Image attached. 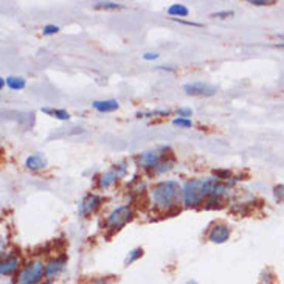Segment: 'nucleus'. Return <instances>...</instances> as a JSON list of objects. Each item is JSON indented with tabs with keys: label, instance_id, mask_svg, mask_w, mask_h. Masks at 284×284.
Segmentation results:
<instances>
[{
	"label": "nucleus",
	"instance_id": "1",
	"mask_svg": "<svg viewBox=\"0 0 284 284\" xmlns=\"http://www.w3.org/2000/svg\"><path fill=\"white\" fill-rule=\"evenodd\" d=\"M180 193V186L174 180H165L154 186L152 189V199L160 207H171Z\"/></svg>",
	"mask_w": 284,
	"mask_h": 284
},
{
	"label": "nucleus",
	"instance_id": "2",
	"mask_svg": "<svg viewBox=\"0 0 284 284\" xmlns=\"http://www.w3.org/2000/svg\"><path fill=\"white\" fill-rule=\"evenodd\" d=\"M183 202L186 207H194L202 202V199L207 196L204 189V180H188L183 185Z\"/></svg>",
	"mask_w": 284,
	"mask_h": 284
},
{
	"label": "nucleus",
	"instance_id": "3",
	"mask_svg": "<svg viewBox=\"0 0 284 284\" xmlns=\"http://www.w3.org/2000/svg\"><path fill=\"white\" fill-rule=\"evenodd\" d=\"M45 276V266L40 261H31L17 276V284H37Z\"/></svg>",
	"mask_w": 284,
	"mask_h": 284
},
{
	"label": "nucleus",
	"instance_id": "4",
	"mask_svg": "<svg viewBox=\"0 0 284 284\" xmlns=\"http://www.w3.org/2000/svg\"><path fill=\"white\" fill-rule=\"evenodd\" d=\"M131 218H132V210L128 205H121L110 213L106 224H107V227H110L113 230H120L121 227H125L131 221Z\"/></svg>",
	"mask_w": 284,
	"mask_h": 284
},
{
	"label": "nucleus",
	"instance_id": "5",
	"mask_svg": "<svg viewBox=\"0 0 284 284\" xmlns=\"http://www.w3.org/2000/svg\"><path fill=\"white\" fill-rule=\"evenodd\" d=\"M183 90L188 95H193V97H211V95L216 93V89L205 84V83H191V84H185Z\"/></svg>",
	"mask_w": 284,
	"mask_h": 284
},
{
	"label": "nucleus",
	"instance_id": "6",
	"mask_svg": "<svg viewBox=\"0 0 284 284\" xmlns=\"http://www.w3.org/2000/svg\"><path fill=\"white\" fill-rule=\"evenodd\" d=\"M65 264H67L65 256H59V258L50 259L49 264L45 266V276L49 278V279H53L55 276H58L64 270Z\"/></svg>",
	"mask_w": 284,
	"mask_h": 284
},
{
	"label": "nucleus",
	"instance_id": "7",
	"mask_svg": "<svg viewBox=\"0 0 284 284\" xmlns=\"http://www.w3.org/2000/svg\"><path fill=\"white\" fill-rule=\"evenodd\" d=\"M228 238H230V228L224 224L215 225L208 234V239L215 244H224L225 241H228Z\"/></svg>",
	"mask_w": 284,
	"mask_h": 284
},
{
	"label": "nucleus",
	"instance_id": "8",
	"mask_svg": "<svg viewBox=\"0 0 284 284\" xmlns=\"http://www.w3.org/2000/svg\"><path fill=\"white\" fill-rule=\"evenodd\" d=\"M126 173V167L125 165H115V168H112L110 171H107L101 179H100V186L101 188H107L110 183H113L118 177H123Z\"/></svg>",
	"mask_w": 284,
	"mask_h": 284
},
{
	"label": "nucleus",
	"instance_id": "9",
	"mask_svg": "<svg viewBox=\"0 0 284 284\" xmlns=\"http://www.w3.org/2000/svg\"><path fill=\"white\" fill-rule=\"evenodd\" d=\"M100 204H101V197L97 196V194H92V196L86 197L81 202L79 213H81V215H84V216H87V215H90V213H93L95 210H97L100 207Z\"/></svg>",
	"mask_w": 284,
	"mask_h": 284
},
{
	"label": "nucleus",
	"instance_id": "10",
	"mask_svg": "<svg viewBox=\"0 0 284 284\" xmlns=\"http://www.w3.org/2000/svg\"><path fill=\"white\" fill-rule=\"evenodd\" d=\"M19 264H20L19 256H8L7 259H4L2 264H0V273H2L4 276L13 275L19 269Z\"/></svg>",
	"mask_w": 284,
	"mask_h": 284
},
{
	"label": "nucleus",
	"instance_id": "11",
	"mask_svg": "<svg viewBox=\"0 0 284 284\" xmlns=\"http://www.w3.org/2000/svg\"><path fill=\"white\" fill-rule=\"evenodd\" d=\"M138 160L141 163V167H145V168H152L154 167L155 168L161 160V154L158 151H149V152L141 154L138 157Z\"/></svg>",
	"mask_w": 284,
	"mask_h": 284
},
{
	"label": "nucleus",
	"instance_id": "12",
	"mask_svg": "<svg viewBox=\"0 0 284 284\" xmlns=\"http://www.w3.org/2000/svg\"><path fill=\"white\" fill-rule=\"evenodd\" d=\"M25 165H27L28 170L36 171V170H40V168H45V167H47V158H45V155H42V154L37 152V154L30 155V157L27 158Z\"/></svg>",
	"mask_w": 284,
	"mask_h": 284
},
{
	"label": "nucleus",
	"instance_id": "13",
	"mask_svg": "<svg viewBox=\"0 0 284 284\" xmlns=\"http://www.w3.org/2000/svg\"><path fill=\"white\" fill-rule=\"evenodd\" d=\"M93 109H97L98 112H113L120 107L118 101L115 100H104V101H93L92 103Z\"/></svg>",
	"mask_w": 284,
	"mask_h": 284
},
{
	"label": "nucleus",
	"instance_id": "14",
	"mask_svg": "<svg viewBox=\"0 0 284 284\" xmlns=\"http://www.w3.org/2000/svg\"><path fill=\"white\" fill-rule=\"evenodd\" d=\"M42 112L44 113H49V115H53L58 120H62V121H67L70 120V113L67 110H62V109H49V107H42Z\"/></svg>",
	"mask_w": 284,
	"mask_h": 284
},
{
	"label": "nucleus",
	"instance_id": "15",
	"mask_svg": "<svg viewBox=\"0 0 284 284\" xmlns=\"http://www.w3.org/2000/svg\"><path fill=\"white\" fill-rule=\"evenodd\" d=\"M168 14L170 16H177V17H186L189 14V10L185 5L180 4H174L168 8Z\"/></svg>",
	"mask_w": 284,
	"mask_h": 284
},
{
	"label": "nucleus",
	"instance_id": "16",
	"mask_svg": "<svg viewBox=\"0 0 284 284\" xmlns=\"http://www.w3.org/2000/svg\"><path fill=\"white\" fill-rule=\"evenodd\" d=\"M7 84L13 90H22L23 87H25V79H23V78H16V76H8L7 78Z\"/></svg>",
	"mask_w": 284,
	"mask_h": 284
},
{
	"label": "nucleus",
	"instance_id": "17",
	"mask_svg": "<svg viewBox=\"0 0 284 284\" xmlns=\"http://www.w3.org/2000/svg\"><path fill=\"white\" fill-rule=\"evenodd\" d=\"M143 256V249H134L132 252H129V255L126 256V259H125V266H129V264H132L134 261H137L138 258H141Z\"/></svg>",
	"mask_w": 284,
	"mask_h": 284
},
{
	"label": "nucleus",
	"instance_id": "18",
	"mask_svg": "<svg viewBox=\"0 0 284 284\" xmlns=\"http://www.w3.org/2000/svg\"><path fill=\"white\" fill-rule=\"evenodd\" d=\"M93 8L95 10H118V8H121V5H118L115 2H98L93 5Z\"/></svg>",
	"mask_w": 284,
	"mask_h": 284
},
{
	"label": "nucleus",
	"instance_id": "19",
	"mask_svg": "<svg viewBox=\"0 0 284 284\" xmlns=\"http://www.w3.org/2000/svg\"><path fill=\"white\" fill-rule=\"evenodd\" d=\"M173 125L174 126H180V128H191L193 126V123H191V120H189V118H174L173 120Z\"/></svg>",
	"mask_w": 284,
	"mask_h": 284
},
{
	"label": "nucleus",
	"instance_id": "20",
	"mask_svg": "<svg viewBox=\"0 0 284 284\" xmlns=\"http://www.w3.org/2000/svg\"><path fill=\"white\" fill-rule=\"evenodd\" d=\"M173 168V161H165V163H158L155 167V174H163L165 171H170Z\"/></svg>",
	"mask_w": 284,
	"mask_h": 284
},
{
	"label": "nucleus",
	"instance_id": "21",
	"mask_svg": "<svg viewBox=\"0 0 284 284\" xmlns=\"http://www.w3.org/2000/svg\"><path fill=\"white\" fill-rule=\"evenodd\" d=\"M273 194L279 202H284V185H276L273 188Z\"/></svg>",
	"mask_w": 284,
	"mask_h": 284
},
{
	"label": "nucleus",
	"instance_id": "22",
	"mask_svg": "<svg viewBox=\"0 0 284 284\" xmlns=\"http://www.w3.org/2000/svg\"><path fill=\"white\" fill-rule=\"evenodd\" d=\"M234 13L233 11H218V13H213L211 17H215V19H227V17H231Z\"/></svg>",
	"mask_w": 284,
	"mask_h": 284
},
{
	"label": "nucleus",
	"instance_id": "23",
	"mask_svg": "<svg viewBox=\"0 0 284 284\" xmlns=\"http://www.w3.org/2000/svg\"><path fill=\"white\" fill-rule=\"evenodd\" d=\"M177 115H179L180 118H188V116L193 115V110H191V109H186V107H179V109H177Z\"/></svg>",
	"mask_w": 284,
	"mask_h": 284
},
{
	"label": "nucleus",
	"instance_id": "24",
	"mask_svg": "<svg viewBox=\"0 0 284 284\" xmlns=\"http://www.w3.org/2000/svg\"><path fill=\"white\" fill-rule=\"evenodd\" d=\"M59 31V27H56V25H45L44 27V34H56Z\"/></svg>",
	"mask_w": 284,
	"mask_h": 284
},
{
	"label": "nucleus",
	"instance_id": "25",
	"mask_svg": "<svg viewBox=\"0 0 284 284\" xmlns=\"http://www.w3.org/2000/svg\"><path fill=\"white\" fill-rule=\"evenodd\" d=\"M272 0H250V5H256V7H266V5H272Z\"/></svg>",
	"mask_w": 284,
	"mask_h": 284
},
{
	"label": "nucleus",
	"instance_id": "26",
	"mask_svg": "<svg viewBox=\"0 0 284 284\" xmlns=\"http://www.w3.org/2000/svg\"><path fill=\"white\" fill-rule=\"evenodd\" d=\"M215 176L216 179H228L230 177V171H215Z\"/></svg>",
	"mask_w": 284,
	"mask_h": 284
},
{
	"label": "nucleus",
	"instance_id": "27",
	"mask_svg": "<svg viewBox=\"0 0 284 284\" xmlns=\"http://www.w3.org/2000/svg\"><path fill=\"white\" fill-rule=\"evenodd\" d=\"M157 58H158L157 53H145V55H143V59H146V61H154V59H157Z\"/></svg>",
	"mask_w": 284,
	"mask_h": 284
},
{
	"label": "nucleus",
	"instance_id": "28",
	"mask_svg": "<svg viewBox=\"0 0 284 284\" xmlns=\"http://www.w3.org/2000/svg\"><path fill=\"white\" fill-rule=\"evenodd\" d=\"M179 22L180 23H185V25H191V27H202L200 23H197V22H189V20H180L179 19Z\"/></svg>",
	"mask_w": 284,
	"mask_h": 284
},
{
	"label": "nucleus",
	"instance_id": "29",
	"mask_svg": "<svg viewBox=\"0 0 284 284\" xmlns=\"http://www.w3.org/2000/svg\"><path fill=\"white\" fill-rule=\"evenodd\" d=\"M157 70H168V72H176V67H165V65H160V67H157Z\"/></svg>",
	"mask_w": 284,
	"mask_h": 284
},
{
	"label": "nucleus",
	"instance_id": "30",
	"mask_svg": "<svg viewBox=\"0 0 284 284\" xmlns=\"http://www.w3.org/2000/svg\"><path fill=\"white\" fill-rule=\"evenodd\" d=\"M185 284H199V282H197L196 279H189V281H186Z\"/></svg>",
	"mask_w": 284,
	"mask_h": 284
},
{
	"label": "nucleus",
	"instance_id": "31",
	"mask_svg": "<svg viewBox=\"0 0 284 284\" xmlns=\"http://www.w3.org/2000/svg\"><path fill=\"white\" fill-rule=\"evenodd\" d=\"M275 47H276V49H282L284 50V44H275Z\"/></svg>",
	"mask_w": 284,
	"mask_h": 284
},
{
	"label": "nucleus",
	"instance_id": "32",
	"mask_svg": "<svg viewBox=\"0 0 284 284\" xmlns=\"http://www.w3.org/2000/svg\"><path fill=\"white\" fill-rule=\"evenodd\" d=\"M278 37H284V34H278Z\"/></svg>",
	"mask_w": 284,
	"mask_h": 284
}]
</instances>
